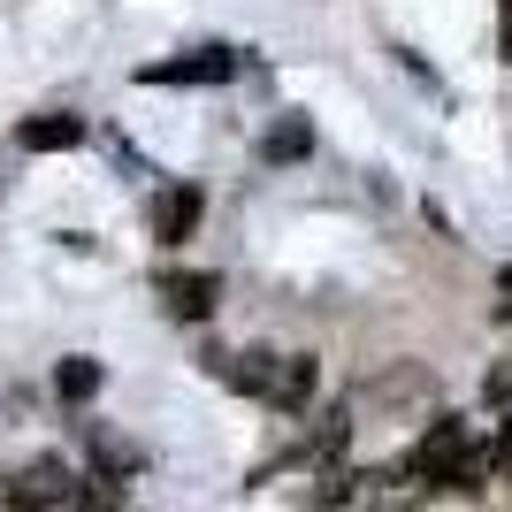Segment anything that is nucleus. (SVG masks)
<instances>
[{
	"instance_id": "nucleus-8",
	"label": "nucleus",
	"mask_w": 512,
	"mask_h": 512,
	"mask_svg": "<svg viewBox=\"0 0 512 512\" xmlns=\"http://www.w3.org/2000/svg\"><path fill=\"white\" fill-rule=\"evenodd\" d=\"M54 390H62L69 406H85L92 390H100V360H62L54 367Z\"/></svg>"
},
{
	"instance_id": "nucleus-6",
	"label": "nucleus",
	"mask_w": 512,
	"mask_h": 512,
	"mask_svg": "<svg viewBox=\"0 0 512 512\" xmlns=\"http://www.w3.org/2000/svg\"><path fill=\"white\" fill-rule=\"evenodd\" d=\"M16 146L23 153H69V146H85V115H31V123L16 130Z\"/></svg>"
},
{
	"instance_id": "nucleus-3",
	"label": "nucleus",
	"mask_w": 512,
	"mask_h": 512,
	"mask_svg": "<svg viewBox=\"0 0 512 512\" xmlns=\"http://www.w3.org/2000/svg\"><path fill=\"white\" fill-rule=\"evenodd\" d=\"M69 490H77V482H69L62 459H31V467L8 482V505L16 512H54V505H69Z\"/></svg>"
},
{
	"instance_id": "nucleus-11",
	"label": "nucleus",
	"mask_w": 512,
	"mask_h": 512,
	"mask_svg": "<svg viewBox=\"0 0 512 512\" xmlns=\"http://www.w3.org/2000/svg\"><path fill=\"white\" fill-rule=\"evenodd\" d=\"M505 314H512V268H505Z\"/></svg>"
},
{
	"instance_id": "nucleus-4",
	"label": "nucleus",
	"mask_w": 512,
	"mask_h": 512,
	"mask_svg": "<svg viewBox=\"0 0 512 512\" xmlns=\"http://www.w3.org/2000/svg\"><path fill=\"white\" fill-rule=\"evenodd\" d=\"M214 299H222V276H207V268H169V276H161V306H169L176 321H207Z\"/></svg>"
},
{
	"instance_id": "nucleus-1",
	"label": "nucleus",
	"mask_w": 512,
	"mask_h": 512,
	"mask_svg": "<svg viewBox=\"0 0 512 512\" xmlns=\"http://www.w3.org/2000/svg\"><path fill=\"white\" fill-rule=\"evenodd\" d=\"M482 467H490V459L474 451V428L459 421V413H444V421L406 451V474L428 482V490H474V474H482Z\"/></svg>"
},
{
	"instance_id": "nucleus-7",
	"label": "nucleus",
	"mask_w": 512,
	"mask_h": 512,
	"mask_svg": "<svg viewBox=\"0 0 512 512\" xmlns=\"http://www.w3.org/2000/svg\"><path fill=\"white\" fill-rule=\"evenodd\" d=\"M69 512H123V482H115V474L77 482V490H69Z\"/></svg>"
},
{
	"instance_id": "nucleus-5",
	"label": "nucleus",
	"mask_w": 512,
	"mask_h": 512,
	"mask_svg": "<svg viewBox=\"0 0 512 512\" xmlns=\"http://www.w3.org/2000/svg\"><path fill=\"white\" fill-rule=\"evenodd\" d=\"M199 214H207L199 184H169V192L153 199V237H161V245H184V237L199 230Z\"/></svg>"
},
{
	"instance_id": "nucleus-10",
	"label": "nucleus",
	"mask_w": 512,
	"mask_h": 512,
	"mask_svg": "<svg viewBox=\"0 0 512 512\" xmlns=\"http://www.w3.org/2000/svg\"><path fill=\"white\" fill-rule=\"evenodd\" d=\"M497 46H505V62H512V0H497Z\"/></svg>"
},
{
	"instance_id": "nucleus-2",
	"label": "nucleus",
	"mask_w": 512,
	"mask_h": 512,
	"mask_svg": "<svg viewBox=\"0 0 512 512\" xmlns=\"http://www.w3.org/2000/svg\"><path fill=\"white\" fill-rule=\"evenodd\" d=\"M237 77V54L230 46H199L184 62H146L138 69V85H230Z\"/></svg>"
},
{
	"instance_id": "nucleus-9",
	"label": "nucleus",
	"mask_w": 512,
	"mask_h": 512,
	"mask_svg": "<svg viewBox=\"0 0 512 512\" xmlns=\"http://www.w3.org/2000/svg\"><path fill=\"white\" fill-rule=\"evenodd\" d=\"M299 153H306V123H291V130L268 138V161H299Z\"/></svg>"
}]
</instances>
